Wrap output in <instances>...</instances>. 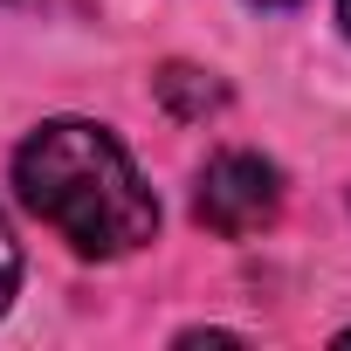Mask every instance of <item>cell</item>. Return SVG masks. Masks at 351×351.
Here are the masks:
<instances>
[{"label":"cell","mask_w":351,"mask_h":351,"mask_svg":"<svg viewBox=\"0 0 351 351\" xmlns=\"http://www.w3.org/2000/svg\"><path fill=\"white\" fill-rule=\"evenodd\" d=\"M337 344H351V330H344V337H337Z\"/></svg>","instance_id":"obj_7"},{"label":"cell","mask_w":351,"mask_h":351,"mask_svg":"<svg viewBox=\"0 0 351 351\" xmlns=\"http://www.w3.org/2000/svg\"><path fill=\"white\" fill-rule=\"evenodd\" d=\"M14 186L35 221H49L76 255L117 262L158 234V200L131 152L90 117H49L14 152Z\"/></svg>","instance_id":"obj_1"},{"label":"cell","mask_w":351,"mask_h":351,"mask_svg":"<svg viewBox=\"0 0 351 351\" xmlns=\"http://www.w3.org/2000/svg\"><path fill=\"white\" fill-rule=\"evenodd\" d=\"M255 8H296V0H255Z\"/></svg>","instance_id":"obj_6"},{"label":"cell","mask_w":351,"mask_h":351,"mask_svg":"<svg viewBox=\"0 0 351 351\" xmlns=\"http://www.w3.org/2000/svg\"><path fill=\"white\" fill-rule=\"evenodd\" d=\"M14 282H21V248H14V228L0 221V310H8V296H14Z\"/></svg>","instance_id":"obj_4"},{"label":"cell","mask_w":351,"mask_h":351,"mask_svg":"<svg viewBox=\"0 0 351 351\" xmlns=\"http://www.w3.org/2000/svg\"><path fill=\"white\" fill-rule=\"evenodd\" d=\"M337 21H344V35H351V0H337Z\"/></svg>","instance_id":"obj_5"},{"label":"cell","mask_w":351,"mask_h":351,"mask_svg":"<svg viewBox=\"0 0 351 351\" xmlns=\"http://www.w3.org/2000/svg\"><path fill=\"white\" fill-rule=\"evenodd\" d=\"M282 214V172L262 152H221L207 158L200 186H193V221L221 241H248Z\"/></svg>","instance_id":"obj_2"},{"label":"cell","mask_w":351,"mask_h":351,"mask_svg":"<svg viewBox=\"0 0 351 351\" xmlns=\"http://www.w3.org/2000/svg\"><path fill=\"white\" fill-rule=\"evenodd\" d=\"M158 97L180 110V117H207V110H221V83H207V76H200V69H186V62L158 69Z\"/></svg>","instance_id":"obj_3"}]
</instances>
